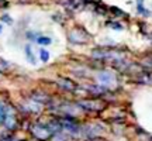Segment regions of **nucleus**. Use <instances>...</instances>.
<instances>
[{
	"label": "nucleus",
	"mask_w": 152,
	"mask_h": 141,
	"mask_svg": "<svg viewBox=\"0 0 152 141\" xmlns=\"http://www.w3.org/2000/svg\"><path fill=\"white\" fill-rule=\"evenodd\" d=\"M31 133L38 140H48L49 137H51V134H52L49 126H42V124H33Z\"/></svg>",
	"instance_id": "f257e3e1"
},
{
	"label": "nucleus",
	"mask_w": 152,
	"mask_h": 141,
	"mask_svg": "<svg viewBox=\"0 0 152 141\" xmlns=\"http://www.w3.org/2000/svg\"><path fill=\"white\" fill-rule=\"evenodd\" d=\"M79 106L86 110H92V112H99L104 107V104L99 100H80L79 102Z\"/></svg>",
	"instance_id": "f03ea898"
},
{
	"label": "nucleus",
	"mask_w": 152,
	"mask_h": 141,
	"mask_svg": "<svg viewBox=\"0 0 152 141\" xmlns=\"http://www.w3.org/2000/svg\"><path fill=\"white\" fill-rule=\"evenodd\" d=\"M99 81L102 82L103 85H109V83H111L113 82V76L110 75L109 72H102V73H99Z\"/></svg>",
	"instance_id": "7ed1b4c3"
},
{
	"label": "nucleus",
	"mask_w": 152,
	"mask_h": 141,
	"mask_svg": "<svg viewBox=\"0 0 152 141\" xmlns=\"http://www.w3.org/2000/svg\"><path fill=\"white\" fill-rule=\"evenodd\" d=\"M58 83H59L64 89H66V90H73V89L76 87L75 83H73L72 81H69V79H59V81H58Z\"/></svg>",
	"instance_id": "20e7f679"
},
{
	"label": "nucleus",
	"mask_w": 152,
	"mask_h": 141,
	"mask_svg": "<svg viewBox=\"0 0 152 141\" xmlns=\"http://www.w3.org/2000/svg\"><path fill=\"white\" fill-rule=\"evenodd\" d=\"M3 124H6V127H7V129H14V127H16V119H14V116L7 114Z\"/></svg>",
	"instance_id": "39448f33"
},
{
	"label": "nucleus",
	"mask_w": 152,
	"mask_h": 141,
	"mask_svg": "<svg viewBox=\"0 0 152 141\" xmlns=\"http://www.w3.org/2000/svg\"><path fill=\"white\" fill-rule=\"evenodd\" d=\"M6 116H7V110L3 104H0V124H3L6 120Z\"/></svg>",
	"instance_id": "423d86ee"
},
{
	"label": "nucleus",
	"mask_w": 152,
	"mask_h": 141,
	"mask_svg": "<svg viewBox=\"0 0 152 141\" xmlns=\"http://www.w3.org/2000/svg\"><path fill=\"white\" fill-rule=\"evenodd\" d=\"M37 43L38 44H42V45H48V44H51V38H49V37H38L37 38Z\"/></svg>",
	"instance_id": "0eeeda50"
},
{
	"label": "nucleus",
	"mask_w": 152,
	"mask_h": 141,
	"mask_svg": "<svg viewBox=\"0 0 152 141\" xmlns=\"http://www.w3.org/2000/svg\"><path fill=\"white\" fill-rule=\"evenodd\" d=\"M26 54L28 55V59H30V62H31V64H35V59H34V55L31 54V48H30V45H27V47H26Z\"/></svg>",
	"instance_id": "6e6552de"
},
{
	"label": "nucleus",
	"mask_w": 152,
	"mask_h": 141,
	"mask_svg": "<svg viewBox=\"0 0 152 141\" xmlns=\"http://www.w3.org/2000/svg\"><path fill=\"white\" fill-rule=\"evenodd\" d=\"M48 59H49V52L48 51H45V49H41V61L47 62Z\"/></svg>",
	"instance_id": "1a4fd4ad"
},
{
	"label": "nucleus",
	"mask_w": 152,
	"mask_h": 141,
	"mask_svg": "<svg viewBox=\"0 0 152 141\" xmlns=\"http://www.w3.org/2000/svg\"><path fill=\"white\" fill-rule=\"evenodd\" d=\"M27 38H30V40H37V34L35 33H31V31H30V33H27Z\"/></svg>",
	"instance_id": "9d476101"
},
{
	"label": "nucleus",
	"mask_w": 152,
	"mask_h": 141,
	"mask_svg": "<svg viewBox=\"0 0 152 141\" xmlns=\"http://www.w3.org/2000/svg\"><path fill=\"white\" fill-rule=\"evenodd\" d=\"M3 20H4V21H10V23H11V20H10V18H9L7 16H3Z\"/></svg>",
	"instance_id": "9b49d317"
},
{
	"label": "nucleus",
	"mask_w": 152,
	"mask_h": 141,
	"mask_svg": "<svg viewBox=\"0 0 152 141\" xmlns=\"http://www.w3.org/2000/svg\"><path fill=\"white\" fill-rule=\"evenodd\" d=\"M1 28H3V27H1V26H0V33H1Z\"/></svg>",
	"instance_id": "f8f14e48"
}]
</instances>
